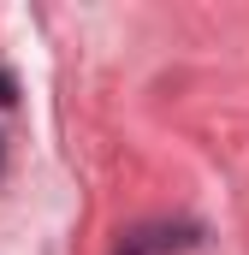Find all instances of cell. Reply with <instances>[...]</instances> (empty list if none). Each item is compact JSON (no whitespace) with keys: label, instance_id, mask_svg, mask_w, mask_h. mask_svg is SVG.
Wrapping results in <instances>:
<instances>
[{"label":"cell","instance_id":"6da1fadb","mask_svg":"<svg viewBox=\"0 0 249 255\" xmlns=\"http://www.w3.org/2000/svg\"><path fill=\"white\" fill-rule=\"evenodd\" d=\"M12 101H18V77L0 65V107H12Z\"/></svg>","mask_w":249,"mask_h":255},{"label":"cell","instance_id":"7a4b0ae2","mask_svg":"<svg viewBox=\"0 0 249 255\" xmlns=\"http://www.w3.org/2000/svg\"><path fill=\"white\" fill-rule=\"evenodd\" d=\"M0 166H6V136H0Z\"/></svg>","mask_w":249,"mask_h":255}]
</instances>
